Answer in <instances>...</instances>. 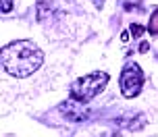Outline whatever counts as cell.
<instances>
[{"label": "cell", "mask_w": 158, "mask_h": 137, "mask_svg": "<svg viewBox=\"0 0 158 137\" xmlns=\"http://www.w3.org/2000/svg\"><path fill=\"white\" fill-rule=\"evenodd\" d=\"M0 60H2L4 73L23 79V77L33 75L42 66L44 52L31 40H17V42H10V44H6L2 48Z\"/></svg>", "instance_id": "1"}, {"label": "cell", "mask_w": 158, "mask_h": 137, "mask_svg": "<svg viewBox=\"0 0 158 137\" xmlns=\"http://www.w3.org/2000/svg\"><path fill=\"white\" fill-rule=\"evenodd\" d=\"M108 79H110L108 73H104V71H94L89 75H83L71 85V98L87 104L92 98H96L108 85Z\"/></svg>", "instance_id": "2"}, {"label": "cell", "mask_w": 158, "mask_h": 137, "mask_svg": "<svg viewBox=\"0 0 158 137\" xmlns=\"http://www.w3.org/2000/svg\"><path fill=\"white\" fill-rule=\"evenodd\" d=\"M118 87H121V94L125 98H135L143 87V73L139 69V65L135 62H127L121 71V77H118Z\"/></svg>", "instance_id": "3"}, {"label": "cell", "mask_w": 158, "mask_h": 137, "mask_svg": "<svg viewBox=\"0 0 158 137\" xmlns=\"http://www.w3.org/2000/svg\"><path fill=\"white\" fill-rule=\"evenodd\" d=\"M58 110H60L69 121H85L87 114H89L87 106L83 104V102H79V100H67Z\"/></svg>", "instance_id": "4"}, {"label": "cell", "mask_w": 158, "mask_h": 137, "mask_svg": "<svg viewBox=\"0 0 158 137\" xmlns=\"http://www.w3.org/2000/svg\"><path fill=\"white\" fill-rule=\"evenodd\" d=\"M117 125L125 127L127 131H137V129H142L143 125H146V116L139 114V112H131V114H125V116H118Z\"/></svg>", "instance_id": "5"}, {"label": "cell", "mask_w": 158, "mask_h": 137, "mask_svg": "<svg viewBox=\"0 0 158 137\" xmlns=\"http://www.w3.org/2000/svg\"><path fill=\"white\" fill-rule=\"evenodd\" d=\"M148 31H150V35L158 38V10H154V13H152L150 23H148Z\"/></svg>", "instance_id": "6"}, {"label": "cell", "mask_w": 158, "mask_h": 137, "mask_svg": "<svg viewBox=\"0 0 158 137\" xmlns=\"http://www.w3.org/2000/svg\"><path fill=\"white\" fill-rule=\"evenodd\" d=\"M129 31L133 33V38H142V35H146V31H148V29H146L143 25H137V23H133L131 27H129Z\"/></svg>", "instance_id": "7"}, {"label": "cell", "mask_w": 158, "mask_h": 137, "mask_svg": "<svg viewBox=\"0 0 158 137\" xmlns=\"http://www.w3.org/2000/svg\"><path fill=\"white\" fill-rule=\"evenodd\" d=\"M13 10V0H2V15H8Z\"/></svg>", "instance_id": "8"}, {"label": "cell", "mask_w": 158, "mask_h": 137, "mask_svg": "<svg viewBox=\"0 0 158 137\" xmlns=\"http://www.w3.org/2000/svg\"><path fill=\"white\" fill-rule=\"evenodd\" d=\"M106 137H123L121 133H110V135H106Z\"/></svg>", "instance_id": "9"}]
</instances>
